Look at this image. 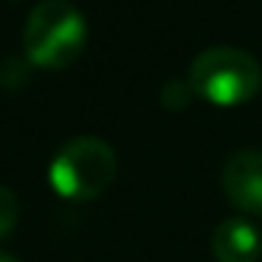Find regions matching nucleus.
I'll use <instances>...</instances> for the list:
<instances>
[{"instance_id": "nucleus-1", "label": "nucleus", "mask_w": 262, "mask_h": 262, "mask_svg": "<svg viewBox=\"0 0 262 262\" xmlns=\"http://www.w3.org/2000/svg\"><path fill=\"white\" fill-rule=\"evenodd\" d=\"M88 40V23L68 0H40L23 29L29 62L40 68H65L76 62Z\"/></svg>"}, {"instance_id": "nucleus-2", "label": "nucleus", "mask_w": 262, "mask_h": 262, "mask_svg": "<svg viewBox=\"0 0 262 262\" xmlns=\"http://www.w3.org/2000/svg\"><path fill=\"white\" fill-rule=\"evenodd\" d=\"M189 82L200 99L234 107L256 96L262 88V68L245 48L211 46L192 59Z\"/></svg>"}, {"instance_id": "nucleus-3", "label": "nucleus", "mask_w": 262, "mask_h": 262, "mask_svg": "<svg viewBox=\"0 0 262 262\" xmlns=\"http://www.w3.org/2000/svg\"><path fill=\"white\" fill-rule=\"evenodd\" d=\"M116 178V152L104 138L76 136L62 144L48 166L54 192L68 200H91L107 192Z\"/></svg>"}, {"instance_id": "nucleus-4", "label": "nucleus", "mask_w": 262, "mask_h": 262, "mask_svg": "<svg viewBox=\"0 0 262 262\" xmlns=\"http://www.w3.org/2000/svg\"><path fill=\"white\" fill-rule=\"evenodd\" d=\"M223 189L237 209L262 214V149H239L223 166Z\"/></svg>"}, {"instance_id": "nucleus-5", "label": "nucleus", "mask_w": 262, "mask_h": 262, "mask_svg": "<svg viewBox=\"0 0 262 262\" xmlns=\"http://www.w3.org/2000/svg\"><path fill=\"white\" fill-rule=\"evenodd\" d=\"M211 251L217 262H256L262 254V237L251 220L234 214L217 223L211 234Z\"/></svg>"}, {"instance_id": "nucleus-6", "label": "nucleus", "mask_w": 262, "mask_h": 262, "mask_svg": "<svg viewBox=\"0 0 262 262\" xmlns=\"http://www.w3.org/2000/svg\"><path fill=\"white\" fill-rule=\"evenodd\" d=\"M194 96H198V93H194L192 82H189V79H178V76L166 79V85L161 88V99H164V104H166V107H172V110L186 107Z\"/></svg>"}, {"instance_id": "nucleus-7", "label": "nucleus", "mask_w": 262, "mask_h": 262, "mask_svg": "<svg viewBox=\"0 0 262 262\" xmlns=\"http://www.w3.org/2000/svg\"><path fill=\"white\" fill-rule=\"evenodd\" d=\"M17 226V198L0 183V237H6Z\"/></svg>"}, {"instance_id": "nucleus-8", "label": "nucleus", "mask_w": 262, "mask_h": 262, "mask_svg": "<svg viewBox=\"0 0 262 262\" xmlns=\"http://www.w3.org/2000/svg\"><path fill=\"white\" fill-rule=\"evenodd\" d=\"M0 262H17V259H14V256H9V254H3V251H0Z\"/></svg>"}]
</instances>
